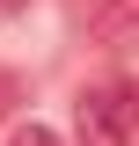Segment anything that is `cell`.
Wrapping results in <instances>:
<instances>
[{
  "mask_svg": "<svg viewBox=\"0 0 139 146\" xmlns=\"http://www.w3.org/2000/svg\"><path fill=\"white\" fill-rule=\"evenodd\" d=\"M73 124H81V146H124L132 139V102H124V88H88L81 110H73Z\"/></svg>",
  "mask_w": 139,
  "mask_h": 146,
  "instance_id": "1",
  "label": "cell"
},
{
  "mask_svg": "<svg viewBox=\"0 0 139 146\" xmlns=\"http://www.w3.org/2000/svg\"><path fill=\"white\" fill-rule=\"evenodd\" d=\"M7 146H66V139H59L51 124H22V131H15V139H7Z\"/></svg>",
  "mask_w": 139,
  "mask_h": 146,
  "instance_id": "3",
  "label": "cell"
},
{
  "mask_svg": "<svg viewBox=\"0 0 139 146\" xmlns=\"http://www.w3.org/2000/svg\"><path fill=\"white\" fill-rule=\"evenodd\" d=\"M15 102H22V80H15V73H0V117H7Z\"/></svg>",
  "mask_w": 139,
  "mask_h": 146,
  "instance_id": "4",
  "label": "cell"
},
{
  "mask_svg": "<svg viewBox=\"0 0 139 146\" xmlns=\"http://www.w3.org/2000/svg\"><path fill=\"white\" fill-rule=\"evenodd\" d=\"M124 102H132V124H139V80H132V88H124Z\"/></svg>",
  "mask_w": 139,
  "mask_h": 146,
  "instance_id": "5",
  "label": "cell"
},
{
  "mask_svg": "<svg viewBox=\"0 0 139 146\" xmlns=\"http://www.w3.org/2000/svg\"><path fill=\"white\" fill-rule=\"evenodd\" d=\"M95 44L103 51H132L139 44V0H103L95 7Z\"/></svg>",
  "mask_w": 139,
  "mask_h": 146,
  "instance_id": "2",
  "label": "cell"
}]
</instances>
